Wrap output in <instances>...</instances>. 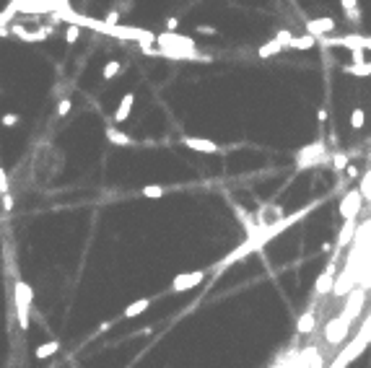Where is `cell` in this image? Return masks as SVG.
I'll return each mask as SVG.
<instances>
[{
  "mask_svg": "<svg viewBox=\"0 0 371 368\" xmlns=\"http://www.w3.org/2000/svg\"><path fill=\"white\" fill-rule=\"evenodd\" d=\"M369 345H371V329H364V327H361V329H358V335L353 337V342L345 347V350H340V353H338V358H335V361H332L327 368H345V366H350V363L356 361V358H358L361 353L366 350Z\"/></svg>",
  "mask_w": 371,
  "mask_h": 368,
  "instance_id": "6da1fadb",
  "label": "cell"
},
{
  "mask_svg": "<svg viewBox=\"0 0 371 368\" xmlns=\"http://www.w3.org/2000/svg\"><path fill=\"white\" fill-rule=\"evenodd\" d=\"M11 5L16 8L19 13L24 16H52V13H57V11H65L68 5V0H11Z\"/></svg>",
  "mask_w": 371,
  "mask_h": 368,
  "instance_id": "7a4b0ae2",
  "label": "cell"
},
{
  "mask_svg": "<svg viewBox=\"0 0 371 368\" xmlns=\"http://www.w3.org/2000/svg\"><path fill=\"white\" fill-rule=\"evenodd\" d=\"M13 303H16V314H19V327L29 329V311L34 303V288L26 280L13 283Z\"/></svg>",
  "mask_w": 371,
  "mask_h": 368,
  "instance_id": "3957f363",
  "label": "cell"
},
{
  "mask_svg": "<svg viewBox=\"0 0 371 368\" xmlns=\"http://www.w3.org/2000/svg\"><path fill=\"white\" fill-rule=\"evenodd\" d=\"M332 156H327V148H324V140H317V143H309L304 145L301 151L296 153V169L304 171V169H314L319 163L330 161Z\"/></svg>",
  "mask_w": 371,
  "mask_h": 368,
  "instance_id": "277c9868",
  "label": "cell"
},
{
  "mask_svg": "<svg viewBox=\"0 0 371 368\" xmlns=\"http://www.w3.org/2000/svg\"><path fill=\"white\" fill-rule=\"evenodd\" d=\"M317 44L324 47H345V50H371V36L366 34H343V36H319Z\"/></svg>",
  "mask_w": 371,
  "mask_h": 368,
  "instance_id": "5b68a950",
  "label": "cell"
},
{
  "mask_svg": "<svg viewBox=\"0 0 371 368\" xmlns=\"http://www.w3.org/2000/svg\"><path fill=\"white\" fill-rule=\"evenodd\" d=\"M361 205H364V192H361V187H353L340 197L338 213L343 215V220H350V218H356L361 213Z\"/></svg>",
  "mask_w": 371,
  "mask_h": 368,
  "instance_id": "8992f818",
  "label": "cell"
},
{
  "mask_svg": "<svg viewBox=\"0 0 371 368\" xmlns=\"http://www.w3.org/2000/svg\"><path fill=\"white\" fill-rule=\"evenodd\" d=\"M338 249H335L330 264L324 267V272H319V278H317L314 283V296H327V293H332L335 288V278H338Z\"/></svg>",
  "mask_w": 371,
  "mask_h": 368,
  "instance_id": "52a82bcc",
  "label": "cell"
},
{
  "mask_svg": "<svg viewBox=\"0 0 371 368\" xmlns=\"http://www.w3.org/2000/svg\"><path fill=\"white\" fill-rule=\"evenodd\" d=\"M348 332H350V321L348 319H343L340 314L335 316V319H330L327 324H324V340L332 345V347H338L343 340L348 337Z\"/></svg>",
  "mask_w": 371,
  "mask_h": 368,
  "instance_id": "ba28073f",
  "label": "cell"
},
{
  "mask_svg": "<svg viewBox=\"0 0 371 368\" xmlns=\"http://www.w3.org/2000/svg\"><path fill=\"white\" fill-rule=\"evenodd\" d=\"M156 44L159 47H166V50H195V39L187 34H177V31H164L156 36Z\"/></svg>",
  "mask_w": 371,
  "mask_h": 368,
  "instance_id": "9c48e42d",
  "label": "cell"
},
{
  "mask_svg": "<svg viewBox=\"0 0 371 368\" xmlns=\"http://www.w3.org/2000/svg\"><path fill=\"white\" fill-rule=\"evenodd\" d=\"M364 298H366V293H364V288H353L350 293H348V298H345V309L340 311V316L343 319H348L350 324L358 319V314H361V306H364Z\"/></svg>",
  "mask_w": 371,
  "mask_h": 368,
  "instance_id": "30bf717a",
  "label": "cell"
},
{
  "mask_svg": "<svg viewBox=\"0 0 371 368\" xmlns=\"http://www.w3.org/2000/svg\"><path fill=\"white\" fill-rule=\"evenodd\" d=\"M203 280H205V272H203V270L182 272V275H177V278L171 280V290H174V293H187V290L197 288Z\"/></svg>",
  "mask_w": 371,
  "mask_h": 368,
  "instance_id": "8fae6325",
  "label": "cell"
},
{
  "mask_svg": "<svg viewBox=\"0 0 371 368\" xmlns=\"http://www.w3.org/2000/svg\"><path fill=\"white\" fill-rule=\"evenodd\" d=\"M189 151H197V153H221V145L208 140V137H197V135H182V140H179Z\"/></svg>",
  "mask_w": 371,
  "mask_h": 368,
  "instance_id": "7c38bea8",
  "label": "cell"
},
{
  "mask_svg": "<svg viewBox=\"0 0 371 368\" xmlns=\"http://www.w3.org/2000/svg\"><path fill=\"white\" fill-rule=\"evenodd\" d=\"M330 31H335V18H309L306 21V34L312 36H327Z\"/></svg>",
  "mask_w": 371,
  "mask_h": 368,
  "instance_id": "4fadbf2b",
  "label": "cell"
},
{
  "mask_svg": "<svg viewBox=\"0 0 371 368\" xmlns=\"http://www.w3.org/2000/svg\"><path fill=\"white\" fill-rule=\"evenodd\" d=\"M356 228H358L356 218L345 220V223H343V228H340V234H338V241H335V249H338V252L345 249V246L353 241V236H356Z\"/></svg>",
  "mask_w": 371,
  "mask_h": 368,
  "instance_id": "5bb4252c",
  "label": "cell"
},
{
  "mask_svg": "<svg viewBox=\"0 0 371 368\" xmlns=\"http://www.w3.org/2000/svg\"><path fill=\"white\" fill-rule=\"evenodd\" d=\"M104 135H106V140H109L112 145H120V148H130V145H135L132 137L128 132H122L120 127H114V125H106Z\"/></svg>",
  "mask_w": 371,
  "mask_h": 368,
  "instance_id": "9a60e30c",
  "label": "cell"
},
{
  "mask_svg": "<svg viewBox=\"0 0 371 368\" xmlns=\"http://www.w3.org/2000/svg\"><path fill=\"white\" fill-rule=\"evenodd\" d=\"M353 290V270L343 272L335 278V288H332V296H348V293Z\"/></svg>",
  "mask_w": 371,
  "mask_h": 368,
  "instance_id": "2e32d148",
  "label": "cell"
},
{
  "mask_svg": "<svg viewBox=\"0 0 371 368\" xmlns=\"http://www.w3.org/2000/svg\"><path fill=\"white\" fill-rule=\"evenodd\" d=\"M314 319H317V311H314V309H306L304 314L298 316V321H296V332H298V335L314 332Z\"/></svg>",
  "mask_w": 371,
  "mask_h": 368,
  "instance_id": "e0dca14e",
  "label": "cell"
},
{
  "mask_svg": "<svg viewBox=\"0 0 371 368\" xmlns=\"http://www.w3.org/2000/svg\"><path fill=\"white\" fill-rule=\"evenodd\" d=\"M132 101H135V94H125V96H122L120 106L114 109V122H117V125L125 122V119L130 117V112H132Z\"/></svg>",
  "mask_w": 371,
  "mask_h": 368,
  "instance_id": "ac0fdd59",
  "label": "cell"
},
{
  "mask_svg": "<svg viewBox=\"0 0 371 368\" xmlns=\"http://www.w3.org/2000/svg\"><path fill=\"white\" fill-rule=\"evenodd\" d=\"M153 303V298H138V301H132L128 309L122 311V319H132V316H140L143 311H146L148 306Z\"/></svg>",
  "mask_w": 371,
  "mask_h": 368,
  "instance_id": "d6986e66",
  "label": "cell"
},
{
  "mask_svg": "<svg viewBox=\"0 0 371 368\" xmlns=\"http://www.w3.org/2000/svg\"><path fill=\"white\" fill-rule=\"evenodd\" d=\"M343 11H345V18L350 24H361V11H358V0H340Z\"/></svg>",
  "mask_w": 371,
  "mask_h": 368,
  "instance_id": "ffe728a7",
  "label": "cell"
},
{
  "mask_svg": "<svg viewBox=\"0 0 371 368\" xmlns=\"http://www.w3.org/2000/svg\"><path fill=\"white\" fill-rule=\"evenodd\" d=\"M57 350H60V342L57 340H50V342H44V345H39L37 350H34V358H37V361H44V358L55 355Z\"/></svg>",
  "mask_w": 371,
  "mask_h": 368,
  "instance_id": "44dd1931",
  "label": "cell"
},
{
  "mask_svg": "<svg viewBox=\"0 0 371 368\" xmlns=\"http://www.w3.org/2000/svg\"><path fill=\"white\" fill-rule=\"evenodd\" d=\"M280 52H283V44H280V42H275V39L265 42V44H262V47L257 50L260 60H267V57H273V54H280Z\"/></svg>",
  "mask_w": 371,
  "mask_h": 368,
  "instance_id": "7402d4cb",
  "label": "cell"
},
{
  "mask_svg": "<svg viewBox=\"0 0 371 368\" xmlns=\"http://www.w3.org/2000/svg\"><path fill=\"white\" fill-rule=\"evenodd\" d=\"M317 44V36H312V34H304V36H293L291 39V50H312Z\"/></svg>",
  "mask_w": 371,
  "mask_h": 368,
  "instance_id": "603a6c76",
  "label": "cell"
},
{
  "mask_svg": "<svg viewBox=\"0 0 371 368\" xmlns=\"http://www.w3.org/2000/svg\"><path fill=\"white\" fill-rule=\"evenodd\" d=\"M122 73V62L120 60H106V65L102 68V78L104 80H112V78H117Z\"/></svg>",
  "mask_w": 371,
  "mask_h": 368,
  "instance_id": "cb8c5ba5",
  "label": "cell"
},
{
  "mask_svg": "<svg viewBox=\"0 0 371 368\" xmlns=\"http://www.w3.org/2000/svg\"><path fill=\"white\" fill-rule=\"evenodd\" d=\"M343 73H350V76H361V78H366L371 76V62H353V65H343Z\"/></svg>",
  "mask_w": 371,
  "mask_h": 368,
  "instance_id": "d4e9b609",
  "label": "cell"
},
{
  "mask_svg": "<svg viewBox=\"0 0 371 368\" xmlns=\"http://www.w3.org/2000/svg\"><path fill=\"white\" fill-rule=\"evenodd\" d=\"M140 195L148 197V200H156V197H164L166 195V187H161V184H146V187L140 189Z\"/></svg>",
  "mask_w": 371,
  "mask_h": 368,
  "instance_id": "484cf974",
  "label": "cell"
},
{
  "mask_svg": "<svg viewBox=\"0 0 371 368\" xmlns=\"http://www.w3.org/2000/svg\"><path fill=\"white\" fill-rule=\"evenodd\" d=\"M330 163H332V169L335 171H345L348 166H350V158H348V156L345 153H332V158H330Z\"/></svg>",
  "mask_w": 371,
  "mask_h": 368,
  "instance_id": "4316f807",
  "label": "cell"
},
{
  "mask_svg": "<svg viewBox=\"0 0 371 368\" xmlns=\"http://www.w3.org/2000/svg\"><path fill=\"white\" fill-rule=\"evenodd\" d=\"M364 122H366V112L364 109H353V114H350V127H364Z\"/></svg>",
  "mask_w": 371,
  "mask_h": 368,
  "instance_id": "83f0119b",
  "label": "cell"
},
{
  "mask_svg": "<svg viewBox=\"0 0 371 368\" xmlns=\"http://www.w3.org/2000/svg\"><path fill=\"white\" fill-rule=\"evenodd\" d=\"M78 39H80V26H73V24H70L68 31H65V42H68V44H76Z\"/></svg>",
  "mask_w": 371,
  "mask_h": 368,
  "instance_id": "f1b7e54d",
  "label": "cell"
},
{
  "mask_svg": "<svg viewBox=\"0 0 371 368\" xmlns=\"http://www.w3.org/2000/svg\"><path fill=\"white\" fill-rule=\"evenodd\" d=\"M291 39H293V34L288 31V29H280V31L275 34V42L283 44V50H286V47H291Z\"/></svg>",
  "mask_w": 371,
  "mask_h": 368,
  "instance_id": "f546056e",
  "label": "cell"
},
{
  "mask_svg": "<svg viewBox=\"0 0 371 368\" xmlns=\"http://www.w3.org/2000/svg\"><path fill=\"white\" fill-rule=\"evenodd\" d=\"M16 16H19V11H16V8H13L11 3H8V5H5V11L0 13V26H5V24L11 21V18H16Z\"/></svg>",
  "mask_w": 371,
  "mask_h": 368,
  "instance_id": "4dcf8cb0",
  "label": "cell"
},
{
  "mask_svg": "<svg viewBox=\"0 0 371 368\" xmlns=\"http://www.w3.org/2000/svg\"><path fill=\"white\" fill-rule=\"evenodd\" d=\"M19 122H21V117L16 114V112H8V114H3V119H0V125H3V127H16Z\"/></svg>",
  "mask_w": 371,
  "mask_h": 368,
  "instance_id": "1f68e13d",
  "label": "cell"
},
{
  "mask_svg": "<svg viewBox=\"0 0 371 368\" xmlns=\"http://www.w3.org/2000/svg\"><path fill=\"white\" fill-rule=\"evenodd\" d=\"M70 106H73V101H70L68 96L60 99V104H57V117H65V114L70 112Z\"/></svg>",
  "mask_w": 371,
  "mask_h": 368,
  "instance_id": "d6a6232c",
  "label": "cell"
},
{
  "mask_svg": "<svg viewBox=\"0 0 371 368\" xmlns=\"http://www.w3.org/2000/svg\"><path fill=\"white\" fill-rule=\"evenodd\" d=\"M8 187H11V182H8V174H5L3 166H0V195H8Z\"/></svg>",
  "mask_w": 371,
  "mask_h": 368,
  "instance_id": "836d02e7",
  "label": "cell"
},
{
  "mask_svg": "<svg viewBox=\"0 0 371 368\" xmlns=\"http://www.w3.org/2000/svg\"><path fill=\"white\" fill-rule=\"evenodd\" d=\"M361 192H364L366 197H371V171L366 174L364 179H361Z\"/></svg>",
  "mask_w": 371,
  "mask_h": 368,
  "instance_id": "e575fe53",
  "label": "cell"
},
{
  "mask_svg": "<svg viewBox=\"0 0 371 368\" xmlns=\"http://www.w3.org/2000/svg\"><path fill=\"white\" fill-rule=\"evenodd\" d=\"M104 21L109 24V26H117V24H120V11H109V13L104 16Z\"/></svg>",
  "mask_w": 371,
  "mask_h": 368,
  "instance_id": "d590c367",
  "label": "cell"
},
{
  "mask_svg": "<svg viewBox=\"0 0 371 368\" xmlns=\"http://www.w3.org/2000/svg\"><path fill=\"white\" fill-rule=\"evenodd\" d=\"M364 52H366V50H350V57H353V62H356V65H358V62H366Z\"/></svg>",
  "mask_w": 371,
  "mask_h": 368,
  "instance_id": "8d00e7d4",
  "label": "cell"
},
{
  "mask_svg": "<svg viewBox=\"0 0 371 368\" xmlns=\"http://www.w3.org/2000/svg\"><path fill=\"white\" fill-rule=\"evenodd\" d=\"M177 29H179V18L169 16V18H166V31H177Z\"/></svg>",
  "mask_w": 371,
  "mask_h": 368,
  "instance_id": "74e56055",
  "label": "cell"
},
{
  "mask_svg": "<svg viewBox=\"0 0 371 368\" xmlns=\"http://www.w3.org/2000/svg\"><path fill=\"white\" fill-rule=\"evenodd\" d=\"M197 34H215L213 26H205V24H197Z\"/></svg>",
  "mask_w": 371,
  "mask_h": 368,
  "instance_id": "f35d334b",
  "label": "cell"
},
{
  "mask_svg": "<svg viewBox=\"0 0 371 368\" xmlns=\"http://www.w3.org/2000/svg\"><path fill=\"white\" fill-rule=\"evenodd\" d=\"M3 210H13V197L11 195H3Z\"/></svg>",
  "mask_w": 371,
  "mask_h": 368,
  "instance_id": "ab89813d",
  "label": "cell"
},
{
  "mask_svg": "<svg viewBox=\"0 0 371 368\" xmlns=\"http://www.w3.org/2000/svg\"><path fill=\"white\" fill-rule=\"evenodd\" d=\"M114 324V321H104V324H99V329H96V335H104L106 332V329H109Z\"/></svg>",
  "mask_w": 371,
  "mask_h": 368,
  "instance_id": "60d3db41",
  "label": "cell"
},
{
  "mask_svg": "<svg viewBox=\"0 0 371 368\" xmlns=\"http://www.w3.org/2000/svg\"><path fill=\"white\" fill-rule=\"evenodd\" d=\"M332 249H335V244H330V241L322 244V252H324V254H332Z\"/></svg>",
  "mask_w": 371,
  "mask_h": 368,
  "instance_id": "b9f144b4",
  "label": "cell"
},
{
  "mask_svg": "<svg viewBox=\"0 0 371 368\" xmlns=\"http://www.w3.org/2000/svg\"><path fill=\"white\" fill-rule=\"evenodd\" d=\"M317 119L324 125V122H327V112H324V109H319V112H317Z\"/></svg>",
  "mask_w": 371,
  "mask_h": 368,
  "instance_id": "7bdbcfd3",
  "label": "cell"
},
{
  "mask_svg": "<svg viewBox=\"0 0 371 368\" xmlns=\"http://www.w3.org/2000/svg\"><path fill=\"white\" fill-rule=\"evenodd\" d=\"M345 171H348V177H350V179H353V177H356V174H358V171H356V166H353V163H350V166H348Z\"/></svg>",
  "mask_w": 371,
  "mask_h": 368,
  "instance_id": "ee69618b",
  "label": "cell"
}]
</instances>
